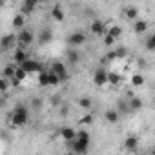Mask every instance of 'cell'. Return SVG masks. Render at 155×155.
Masks as SVG:
<instances>
[{"mask_svg": "<svg viewBox=\"0 0 155 155\" xmlns=\"http://www.w3.org/2000/svg\"><path fill=\"white\" fill-rule=\"evenodd\" d=\"M28 120H29V110H28L24 104L15 106L13 111L9 113V119H8V122H9L13 128H22V126L28 124Z\"/></svg>", "mask_w": 155, "mask_h": 155, "instance_id": "cell-1", "label": "cell"}, {"mask_svg": "<svg viewBox=\"0 0 155 155\" xmlns=\"http://www.w3.org/2000/svg\"><path fill=\"white\" fill-rule=\"evenodd\" d=\"M33 40H35V35H33V31H29L28 28H24V29H20V31L17 33V46L22 48V49H26L29 44H33Z\"/></svg>", "mask_w": 155, "mask_h": 155, "instance_id": "cell-2", "label": "cell"}, {"mask_svg": "<svg viewBox=\"0 0 155 155\" xmlns=\"http://www.w3.org/2000/svg\"><path fill=\"white\" fill-rule=\"evenodd\" d=\"M51 73H55L57 77H58V81L62 82V81H66L68 79V68H66V64L64 62H60V60H55L53 64H51V69H49Z\"/></svg>", "mask_w": 155, "mask_h": 155, "instance_id": "cell-3", "label": "cell"}, {"mask_svg": "<svg viewBox=\"0 0 155 155\" xmlns=\"http://www.w3.org/2000/svg\"><path fill=\"white\" fill-rule=\"evenodd\" d=\"M68 44H69V48H71V49L79 48V46L86 44V35H84L82 31H73V33L68 37Z\"/></svg>", "mask_w": 155, "mask_h": 155, "instance_id": "cell-4", "label": "cell"}, {"mask_svg": "<svg viewBox=\"0 0 155 155\" xmlns=\"http://www.w3.org/2000/svg\"><path fill=\"white\" fill-rule=\"evenodd\" d=\"M66 146L69 148V151L73 153V155H86L88 153V148L90 146H86V144H82V142H79V140H69V142H66Z\"/></svg>", "mask_w": 155, "mask_h": 155, "instance_id": "cell-5", "label": "cell"}, {"mask_svg": "<svg viewBox=\"0 0 155 155\" xmlns=\"http://www.w3.org/2000/svg\"><path fill=\"white\" fill-rule=\"evenodd\" d=\"M20 68H22L28 75H31V73H37V75H38V73L42 71V66H40L37 60H33V58H28L24 64H20Z\"/></svg>", "mask_w": 155, "mask_h": 155, "instance_id": "cell-6", "label": "cell"}, {"mask_svg": "<svg viewBox=\"0 0 155 155\" xmlns=\"http://www.w3.org/2000/svg\"><path fill=\"white\" fill-rule=\"evenodd\" d=\"M17 46V35L15 33H9V35H4L2 38H0V48H2L4 51L11 49Z\"/></svg>", "mask_w": 155, "mask_h": 155, "instance_id": "cell-7", "label": "cell"}, {"mask_svg": "<svg viewBox=\"0 0 155 155\" xmlns=\"http://www.w3.org/2000/svg\"><path fill=\"white\" fill-rule=\"evenodd\" d=\"M28 58H29V53H28L26 49H22V48H17V49L13 51V60L17 62V66L24 64V62H26Z\"/></svg>", "mask_w": 155, "mask_h": 155, "instance_id": "cell-8", "label": "cell"}, {"mask_svg": "<svg viewBox=\"0 0 155 155\" xmlns=\"http://www.w3.org/2000/svg\"><path fill=\"white\" fill-rule=\"evenodd\" d=\"M90 31H91V35L101 37V35H104V33H106V26H104L101 20H93V22H91V26H90Z\"/></svg>", "mask_w": 155, "mask_h": 155, "instance_id": "cell-9", "label": "cell"}, {"mask_svg": "<svg viewBox=\"0 0 155 155\" xmlns=\"http://www.w3.org/2000/svg\"><path fill=\"white\" fill-rule=\"evenodd\" d=\"M53 40V31L49 28H44L38 31V44H49Z\"/></svg>", "mask_w": 155, "mask_h": 155, "instance_id": "cell-10", "label": "cell"}, {"mask_svg": "<svg viewBox=\"0 0 155 155\" xmlns=\"http://www.w3.org/2000/svg\"><path fill=\"white\" fill-rule=\"evenodd\" d=\"M106 77H108V71L97 69L95 75H93V82H95L97 86H106V84H108V82H106Z\"/></svg>", "mask_w": 155, "mask_h": 155, "instance_id": "cell-11", "label": "cell"}, {"mask_svg": "<svg viewBox=\"0 0 155 155\" xmlns=\"http://www.w3.org/2000/svg\"><path fill=\"white\" fill-rule=\"evenodd\" d=\"M75 135H77V130H75V128H71V126H64V128L60 130V137H62L66 142L73 140V139H75Z\"/></svg>", "mask_w": 155, "mask_h": 155, "instance_id": "cell-12", "label": "cell"}, {"mask_svg": "<svg viewBox=\"0 0 155 155\" xmlns=\"http://www.w3.org/2000/svg\"><path fill=\"white\" fill-rule=\"evenodd\" d=\"M137 146H139V137H137V135H130V137L124 139V148H126L128 151L137 150Z\"/></svg>", "mask_w": 155, "mask_h": 155, "instance_id": "cell-13", "label": "cell"}, {"mask_svg": "<svg viewBox=\"0 0 155 155\" xmlns=\"http://www.w3.org/2000/svg\"><path fill=\"white\" fill-rule=\"evenodd\" d=\"M106 82H108L110 86L117 88V86L122 82V77H120L119 73H115V71H110V73H108V77H106Z\"/></svg>", "mask_w": 155, "mask_h": 155, "instance_id": "cell-14", "label": "cell"}, {"mask_svg": "<svg viewBox=\"0 0 155 155\" xmlns=\"http://www.w3.org/2000/svg\"><path fill=\"white\" fill-rule=\"evenodd\" d=\"M11 26L15 28V29H24V26H26V17L22 15V13H17L15 17H13V22H11Z\"/></svg>", "mask_w": 155, "mask_h": 155, "instance_id": "cell-15", "label": "cell"}, {"mask_svg": "<svg viewBox=\"0 0 155 155\" xmlns=\"http://www.w3.org/2000/svg\"><path fill=\"white\" fill-rule=\"evenodd\" d=\"M144 82H146V79H144L142 73H133V75H131V86H133V88H142Z\"/></svg>", "mask_w": 155, "mask_h": 155, "instance_id": "cell-16", "label": "cell"}, {"mask_svg": "<svg viewBox=\"0 0 155 155\" xmlns=\"http://www.w3.org/2000/svg\"><path fill=\"white\" fill-rule=\"evenodd\" d=\"M75 140H79V142H82V144H86V146H90V133L86 131V130H79L77 131V135H75Z\"/></svg>", "mask_w": 155, "mask_h": 155, "instance_id": "cell-17", "label": "cell"}, {"mask_svg": "<svg viewBox=\"0 0 155 155\" xmlns=\"http://www.w3.org/2000/svg\"><path fill=\"white\" fill-rule=\"evenodd\" d=\"M104 119H106V122H111V124H115V122H119L120 115L117 113V110H106V113H104Z\"/></svg>", "mask_w": 155, "mask_h": 155, "instance_id": "cell-18", "label": "cell"}, {"mask_svg": "<svg viewBox=\"0 0 155 155\" xmlns=\"http://www.w3.org/2000/svg\"><path fill=\"white\" fill-rule=\"evenodd\" d=\"M35 8H37V2H35V0H26V2L22 4V15L26 17V15L33 13V11H35Z\"/></svg>", "mask_w": 155, "mask_h": 155, "instance_id": "cell-19", "label": "cell"}, {"mask_svg": "<svg viewBox=\"0 0 155 155\" xmlns=\"http://www.w3.org/2000/svg\"><path fill=\"white\" fill-rule=\"evenodd\" d=\"M15 68H17V66H9V64H8V66L2 69V75H0V77H4L6 81H13V79H15Z\"/></svg>", "mask_w": 155, "mask_h": 155, "instance_id": "cell-20", "label": "cell"}, {"mask_svg": "<svg viewBox=\"0 0 155 155\" xmlns=\"http://www.w3.org/2000/svg\"><path fill=\"white\" fill-rule=\"evenodd\" d=\"M124 15H126V18H130V20H137L139 9H137L135 6H126V8H124Z\"/></svg>", "mask_w": 155, "mask_h": 155, "instance_id": "cell-21", "label": "cell"}, {"mask_svg": "<svg viewBox=\"0 0 155 155\" xmlns=\"http://www.w3.org/2000/svg\"><path fill=\"white\" fill-rule=\"evenodd\" d=\"M146 29H148V22H146V20H142V18H137V20H135V24H133V31L140 35V33H144Z\"/></svg>", "mask_w": 155, "mask_h": 155, "instance_id": "cell-22", "label": "cell"}, {"mask_svg": "<svg viewBox=\"0 0 155 155\" xmlns=\"http://www.w3.org/2000/svg\"><path fill=\"white\" fill-rule=\"evenodd\" d=\"M128 106H130V111H137V110L142 108V101L139 97H133V99L128 101Z\"/></svg>", "mask_w": 155, "mask_h": 155, "instance_id": "cell-23", "label": "cell"}, {"mask_svg": "<svg viewBox=\"0 0 155 155\" xmlns=\"http://www.w3.org/2000/svg\"><path fill=\"white\" fill-rule=\"evenodd\" d=\"M79 60H81V53L77 51V49H69L68 51V62L69 64H77Z\"/></svg>", "mask_w": 155, "mask_h": 155, "instance_id": "cell-24", "label": "cell"}, {"mask_svg": "<svg viewBox=\"0 0 155 155\" xmlns=\"http://www.w3.org/2000/svg\"><path fill=\"white\" fill-rule=\"evenodd\" d=\"M51 17L55 18V20H64V11H62V8L60 6H53V9H51Z\"/></svg>", "mask_w": 155, "mask_h": 155, "instance_id": "cell-25", "label": "cell"}, {"mask_svg": "<svg viewBox=\"0 0 155 155\" xmlns=\"http://www.w3.org/2000/svg\"><path fill=\"white\" fill-rule=\"evenodd\" d=\"M106 35H110V37H113V38L117 40V38L122 35V28H120V26H111V28L106 31Z\"/></svg>", "mask_w": 155, "mask_h": 155, "instance_id": "cell-26", "label": "cell"}, {"mask_svg": "<svg viewBox=\"0 0 155 155\" xmlns=\"http://www.w3.org/2000/svg\"><path fill=\"white\" fill-rule=\"evenodd\" d=\"M26 77H28V73H26L20 66H17V68H15V81H17V82H22V81H26Z\"/></svg>", "mask_w": 155, "mask_h": 155, "instance_id": "cell-27", "label": "cell"}, {"mask_svg": "<svg viewBox=\"0 0 155 155\" xmlns=\"http://www.w3.org/2000/svg\"><path fill=\"white\" fill-rule=\"evenodd\" d=\"M117 113H119V115H126V113H130L128 101H124V99H120V101H119V110H117Z\"/></svg>", "mask_w": 155, "mask_h": 155, "instance_id": "cell-28", "label": "cell"}, {"mask_svg": "<svg viewBox=\"0 0 155 155\" xmlns=\"http://www.w3.org/2000/svg\"><path fill=\"white\" fill-rule=\"evenodd\" d=\"M37 81H38V86L48 88V86H49V84H48V71H44V69H42V71L38 73V79H37Z\"/></svg>", "mask_w": 155, "mask_h": 155, "instance_id": "cell-29", "label": "cell"}, {"mask_svg": "<svg viewBox=\"0 0 155 155\" xmlns=\"http://www.w3.org/2000/svg\"><path fill=\"white\" fill-rule=\"evenodd\" d=\"M48 84H49V86H57V84H60L58 77H57L55 73H51V71H48Z\"/></svg>", "mask_w": 155, "mask_h": 155, "instance_id": "cell-30", "label": "cell"}, {"mask_svg": "<svg viewBox=\"0 0 155 155\" xmlns=\"http://www.w3.org/2000/svg\"><path fill=\"white\" fill-rule=\"evenodd\" d=\"M113 51H115V57H117V58H126V55H128V49H126L124 46H119V48H115Z\"/></svg>", "mask_w": 155, "mask_h": 155, "instance_id": "cell-31", "label": "cell"}, {"mask_svg": "<svg viewBox=\"0 0 155 155\" xmlns=\"http://www.w3.org/2000/svg\"><path fill=\"white\" fill-rule=\"evenodd\" d=\"M79 106L84 108V110L91 108V99H90V97H81V99H79Z\"/></svg>", "mask_w": 155, "mask_h": 155, "instance_id": "cell-32", "label": "cell"}, {"mask_svg": "<svg viewBox=\"0 0 155 155\" xmlns=\"http://www.w3.org/2000/svg\"><path fill=\"white\" fill-rule=\"evenodd\" d=\"M9 90V81H6L4 77H0V93H4Z\"/></svg>", "mask_w": 155, "mask_h": 155, "instance_id": "cell-33", "label": "cell"}, {"mask_svg": "<svg viewBox=\"0 0 155 155\" xmlns=\"http://www.w3.org/2000/svg\"><path fill=\"white\" fill-rule=\"evenodd\" d=\"M146 48H148L150 51H153V48H155V35H150V37H148V40H146Z\"/></svg>", "mask_w": 155, "mask_h": 155, "instance_id": "cell-34", "label": "cell"}, {"mask_svg": "<svg viewBox=\"0 0 155 155\" xmlns=\"http://www.w3.org/2000/svg\"><path fill=\"white\" fill-rule=\"evenodd\" d=\"M91 122H93V115L91 113H88V115H84L81 119V124H91Z\"/></svg>", "mask_w": 155, "mask_h": 155, "instance_id": "cell-35", "label": "cell"}, {"mask_svg": "<svg viewBox=\"0 0 155 155\" xmlns=\"http://www.w3.org/2000/svg\"><path fill=\"white\" fill-rule=\"evenodd\" d=\"M115 42H117V40H115L113 37H110V35H106V37H104V44H106V46H113Z\"/></svg>", "mask_w": 155, "mask_h": 155, "instance_id": "cell-36", "label": "cell"}, {"mask_svg": "<svg viewBox=\"0 0 155 155\" xmlns=\"http://www.w3.org/2000/svg\"><path fill=\"white\" fill-rule=\"evenodd\" d=\"M42 106V101L40 99H33V108H40Z\"/></svg>", "mask_w": 155, "mask_h": 155, "instance_id": "cell-37", "label": "cell"}, {"mask_svg": "<svg viewBox=\"0 0 155 155\" xmlns=\"http://www.w3.org/2000/svg\"><path fill=\"white\" fill-rule=\"evenodd\" d=\"M106 58H108V60H113V58H117V57H115V51L111 49V51H110V53L106 55Z\"/></svg>", "mask_w": 155, "mask_h": 155, "instance_id": "cell-38", "label": "cell"}, {"mask_svg": "<svg viewBox=\"0 0 155 155\" xmlns=\"http://www.w3.org/2000/svg\"><path fill=\"white\" fill-rule=\"evenodd\" d=\"M64 155H73V153H71V151H68V153H64Z\"/></svg>", "mask_w": 155, "mask_h": 155, "instance_id": "cell-39", "label": "cell"}, {"mask_svg": "<svg viewBox=\"0 0 155 155\" xmlns=\"http://www.w3.org/2000/svg\"><path fill=\"white\" fill-rule=\"evenodd\" d=\"M0 6H2V2H0Z\"/></svg>", "mask_w": 155, "mask_h": 155, "instance_id": "cell-40", "label": "cell"}]
</instances>
